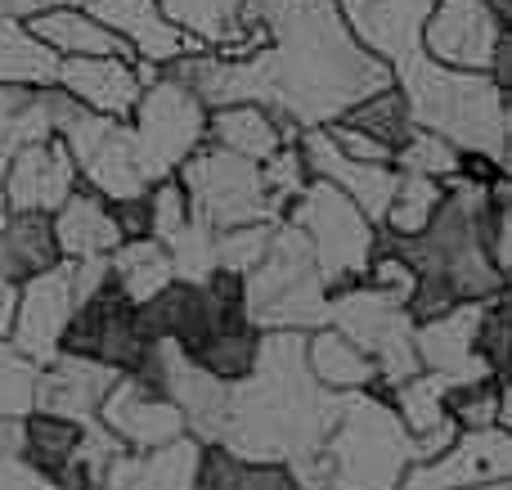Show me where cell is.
Instances as JSON below:
<instances>
[{
	"label": "cell",
	"instance_id": "1",
	"mask_svg": "<svg viewBox=\"0 0 512 490\" xmlns=\"http://www.w3.org/2000/svg\"><path fill=\"white\" fill-rule=\"evenodd\" d=\"M239 27L243 36L265 32L252 54L203 45L162 72L185 81L207 108L252 99L301 131L337 122L351 104L396 86L391 63L355 36L337 0H243Z\"/></svg>",
	"mask_w": 512,
	"mask_h": 490
},
{
	"label": "cell",
	"instance_id": "2",
	"mask_svg": "<svg viewBox=\"0 0 512 490\" xmlns=\"http://www.w3.org/2000/svg\"><path fill=\"white\" fill-rule=\"evenodd\" d=\"M342 410L346 396L324 387L310 369L306 333L270 329L261 333L248 374L230 378L216 446H225L239 459L301 468L324 450Z\"/></svg>",
	"mask_w": 512,
	"mask_h": 490
},
{
	"label": "cell",
	"instance_id": "3",
	"mask_svg": "<svg viewBox=\"0 0 512 490\" xmlns=\"http://www.w3.org/2000/svg\"><path fill=\"white\" fill-rule=\"evenodd\" d=\"M499 207L490 203V180H477L468 171L445 180V198L423 234H391L378 225V248L373 252H400L414 266V320L450 311L459 302H486L490 293L508 284L504 270L495 266L490 234H495Z\"/></svg>",
	"mask_w": 512,
	"mask_h": 490
},
{
	"label": "cell",
	"instance_id": "4",
	"mask_svg": "<svg viewBox=\"0 0 512 490\" xmlns=\"http://www.w3.org/2000/svg\"><path fill=\"white\" fill-rule=\"evenodd\" d=\"M144 320L158 338H171L189 360L221 378H243L261 347V329L252 324L243 297V275L234 270H216L198 284L176 279L153 302H144Z\"/></svg>",
	"mask_w": 512,
	"mask_h": 490
},
{
	"label": "cell",
	"instance_id": "5",
	"mask_svg": "<svg viewBox=\"0 0 512 490\" xmlns=\"http://www.w3.org/2000/svg\"><path fill=\"white\" fill-rule=\"evenodd\" d=\"M414 468V432L391 396L351 392L337 428L310 464L292 468L297 490H400Z\"/></svg>",
	"mask_w": 512,
	"mask_h": 490
},
{
	"label": "cell",
	"instance_id": "6",
	"mask_svg": "<svg viewBox=\"0 0 512 490\" xmlns=\"http://www.w3.org/2000/svg\"><path fill=\"white\" fill-rule=\"evenodd\" d=\"M396 86L405 90L409 113L418 126L445 135L463 153L499 158L504 153V104L508 95L490 72H463L450 63H436L432 54H418L396 72Z\"/></svg>",
	"mask_w": 512,
	"mask_h": 490
},
{
	"label": "cell",
	"instance_id": "7",
	"mask_svg": "<svg viewBox=\"0 0 512 490\" xmlns=\"http://www.w3.org/2000/svg\"><path fill=\"white\" fill-rule=\"evenodd\" d=\"M243 297H248V315L261 333L270 329L315 333L319 324H328L333 288H328L324 270H319L310 239L288 216L274 225L265 257L243 275Z\"/></svg>",
	"mask_w": 512,
	"mask_h": 490
},
{
	"label": "cell",
	"instance_id": "8",
	"mask_svg": "<svg viewBox=\"0 0 512 490\" xmlns=\"http://www.w3.org/2000/svg\"><path fill=\"white\" fill-rule=\"evenodd\" d=\"M162 338L149 329L144 306L117 288L113 275H104L86 297L77 302L68 329H63V351L72 356L99 360V365L117 369L126 378H140L153 387V369H158Z\"/></svg>",
	"mask_w": 512,
	"mask_h": 490
},
{
	"label": "cell",
	"instance_id": "9",
	"mask_svg": "<svg viewBox=\"0 0 512 490\" xmlns=\"http://www.w3.org/2000/svg\"><path fill=\"white\" fill-rule=\"evenodd\" d=\"M292 225H301V234L310 239L315 248V261L324 270L328 288H346V284H360L373 266V248H378V225L364 216V207L355 203L351 194L333 185V180H319L310 176L306 189L288 203Z\"/></svg>",
	"mask_w": 512,
	"mask_h": 490
},
{
	"label": "cell",
	"instance_id": "10",
	"mask_svg": "<svg viewBox=\"0 0 512 490\" xmlns=\"http://www.w3.org/2000/svg\"><path fill=\"white\" fill-rule=\"evenodd\" d=\"M328 324L373 356L382 396L423 369L418 365V347H414L418 320H414V311H409V302L387 293V288H373L369 279L346 284L328 297Z\"/></svg>",
	"mask_w": 512,
	"mask_h": 490
},
{
	"label": "cell",
	"instance_id": "11",
	"mask_svg": "<svg viewBox=\"0 0 512 490\" xmlns=\"http://www.w3.org/2000/svg\"><path fill=\"white\" fill-rule=\"evenodd\" d=\"M180 185L189 194V212L212 230H234V225L256 221H279L270 189H265V167L252 158L221 149V144L203 140L185 162H180Z\"/></svg>",
	"mask_w": 512,
	"mask_h": 490
},
{
	"label": "cell",
	"instance_id": "12",
	"mask_svg": "<svg viewBox=\"0 0 512 490\" xmlns=\"http://www.w3.org/2000/svg\"><path fill=\"white\" fill-rule=\"evenodd\" d=\"M108 275V257L99 261H68L41 270V275L18 284V311H14V329L9 342L23 351L32 365H50L63 351V329H68L77 302Z\"/></svg>",
	"mask_w": 512,
	"mask_h": 490
},
{
	"label": "cell",
	"instance_id": "13",
	"mask_svg": "<svg viewBox=\"0 0 512 490\" xmlns=\"http://www.w3.org/2000/svg\"><path fill=\"white\" fill-rule=\"evenodd\" d=\"M207 113L212 108L185 86L171 72H158V77L144 86L135 113L126 117L135 135V149H140V162L149 171V180L176 176L180 162L207 140Z\"/></svg>",
	"mask_w": 512,
	"mask_h": 490
},
{
	"label": "cell",
	"instance_id": "14",
	"mask_svg": "<svg viewBox=\"0 0 512 490\" xmlns=\"http://www.w3.org/2000/svg\"><path fill=\"white\" fill-rule=\"evenodd\" d=\"M81 185V171L63 135H32L18 140L5 158V176H0V207H18V212H59L68 194Z\"/></svg>",
	"mask_w": 512,
	"mask_h": 490
},
{
	"label": "cell",
	"instance_id": "15",
	"mask_svg": "<svg viewBox=\"0 0 512 490\" xmlns=\"http://www.w3.org/2000/svg\"><path fill=\"white\" fill-rule=\"evenodd\" d=\"M499 482H512V432L490 423V428H463L454 446L432 464H414L400 490H468Z\"/></svg>",
	"mask_w": 512,
	"mask_h": 490
},
{
	"label": "cell",
	"instance_id": "16",
	"mask_svg": "<svg viewBox=\"0 0 512 490\" xmlns=\"http://www.w3.org/2000/svg\"><path fill=\"white\" fill-rule=\"evenodd\" d=\"M499 36L504 27H499L495 0H436L423 27V50L450 68L490 72Z\"/></svg>",
	"mask_w": 512,
	"mask_h": 490
},
{
	"label": "cell",
	"instance_id": "17",
	"mask_svg": "<svg viewBox=\"0 0 512 490\" xmlns=\"http://www.w3.org/2000/svg\"><path fill=\"white\" fill-rule=\"evenodd\" d=\"M158 63L144 59H126V54H77V59L59 63V81L72 99H81L86 108L104 117H131L135 104H140L144 86L158 77Z\"/></svg>",
	"mask_w": 512,
	"mask_h": 490
},
{
	"label": "cell",
	"instance_id": "18",
	"mask_svg": "<svg viewBox=\"0 0 512 490\" xmlns=\"http://www.w3.org/2000/svg\"><path fill=\"white\" fill-rule=\"evenodd\" d=\"M99 423H104L126 450H158L189 432L185 414H180V405L171 401V396H162L158 387L140 383V378H126V374L117 378V383L108 387V396L99 401Z\"/></svg>",
	"mask_w": 512,
	"mask_h": 490
},
{
	"label": "cell",
	"instance_id": "19",
	"mask_svg": "<svg viewBox=\"0 0 512 490\" xmlns=\"http://www.w3.org/2000/svg\"><path fill=\"white\" fill-rule=\"evenodd\" d=\"M297 149H301V158H306L310 176L333 180L342 194H351L355 203L364 207V216H369L373 225L387 221L400 167H391V162H360V158H351V153H342V144L328 135V126H306Z\"/></svg>",
	"mask_w": 512,
	"mask_h": 490
},
{
	"label": "cell",
	"instance_id": "20",
	"mask_svg": "<svg viewBox=\"0 0 512 490\" xmlns=\"http://www.w3.org/2000/svg\"><path fill=\"white\" fill-rule=\"evenodd\" d=\"M477 329H481V302H459L450 311L432 315V320H418L414 329L418 365L427 374H441L450 387L495 378V369L477 351Z\"/></svg>",
	"mask_w": 512,
	"mask_h": 490
},
{
	"label": "cell",
	"instance_id": "21",
	"mask_svg": "<svg viewBox=\"0 0 512 490\" xmlns=\"http://www.w3.org/2000/svg\"><path fill=\"white\" fill-rule=\"evenodd\" d=\"M86 9L131 45L135 59L158 63V68L176 63L180 54L203 50L198 36H189L185 27L171 23L167 9H162V0H86Z\"/></svg>",
	"mask_w": 512,
	"mask_h": 490
},
{
	"label": "cell",
	"instance_id": "22",
	"mask_svg": "<svg viewBox=\"0 0 512 490\" xmlns=\"http://www.w3.org/2000/svg\"><path fill=\"white\" fill-rule=\"evenodd\" d=\"M117 369L99 365V360L72 356V351H59L50 365L36 378V410L50 414H68V419H99V401L108 396V387L117 383Z\"/></svg>",
	"mask_w": 512,
	"mask_h": 490
},
{
	"label": "cell",
	"instance_id": "23",
	"mask_svg": "<svg viewBox=\"0 0 512 490\" xmlns=\"http://www.w3.org/2000/svg\"><path fill=\"white\" fill-rule=\"evenodd\" d=\"M198 450H203V441L194 432L158 450H122L108 464L104 490H194Z\"/></svg>",
	"mask_w": 512,
	"mask_h": 490
},
{
	"label": "cell",
	"instance_id": "24",
	"mask_svg": "<svg viewBox=\"0 0 512 490\" xmlns=\"http://www.w3.org/2000/svg\"><path fill=\"white\" fill-rule=\"evenodd\" d=\"M54 239H59V252L68 261H99L113 257L126 234L117 225L113 203L104 194H95L90 185H77L68 194V203L54 212Z\"/></svg>",
	"mask_w": 512,
	"mask_h": 490
},
{
	"label": "cell",
	"instance_id": "25",
	"mask_svg": "<svg viewBox=\"0 0 512 490\" xmlns=\"http://www.w3.org/2000/svg\"><path fill=\"white\" fill-rule=\"evenodd\" d=\"M207 140L221 144V149L239 153V158L265 162L283 149V144H297L301 140V126L283 122L279 113H270L265 104H221L207 113Z\"/></svg>",
	"mask_w": 512,
	"mask_h": 490
},
{
	"label": "cell",
	"instance_id": "26",
	"mask_svg": "<svg viewBox=\"0 0 512 490\" xmlns=\"http://www.w3.org/2000/svg\"><path fill=\"white\" fill-rule=\"evenodd\" d=\"M63 252L54 239V216L50 212H18V207H0V275L14 284L41 275V270L59 266Z\"/></svg>",
	"mask_w": 512,
	"mask_h": 490
},
{
	"label": "cell",
	"instance_id": "27",
	"mask_svg": "<svg viewBox=\"0 0 512 490\" xmlns=\"http://www.w3.org/2000/svg\"><path fill=\"white\" fill-rule=\"evenodd\" d=\"M27 27H32V32L41 36L45 45H54L63 59H77V54H126V59H135L131 45H126L122 36L113 32V27L99 23V18L90 14L86 5L45 9V14L27 18Z\"/></svg>",
	"mask_w": 512,
	"mask_h": 490
},
{
	"label": "cell",
	"instance_id": "28",
	"mask_svg": "<svg viewBox=\"0 0 512 490\" xmlns=\"http://www.w3.org/2000/svg\"><path fill=\"white\" fill-rule=\"evenodd\" d=\"M306 356L310 369L324 387L351 396V392H378V365L364 347H355L346 333H337L333 324H319L315 333H306Z\"/></svg>",
	"mask_w": 512,
	"mask_h": 490
},
{
	"label": "cell",
	"instance_id": "29",
	"mask_svg": "<svg viewBox=\"0 0 512 490\" xmlns=\"http://www.w3.org/2000/svg\"><path fill=\"white\" fill-rule=\"evenodd\" d=\"M63 54L45 45L41 36L27 27V18L0 14V86L9 90H36L59 81Z\"/></svg>",
	"mask_w": 512,
	"mask_h": 490
},
{
	"label": "cell",
	"instance_id": "30",
	"mask_svg": "<svg viewBox=\"0 0 512 490\" xmlns=\"http://www.w3.org/2000/svg\"><path fill=\"white\" fill-rule=\"evenodd\" d=\"M108 275L117 279L131 302H153L162 288L176 284V261H171L167 243L153 239V234H140V239H122L117 252L108 257Z\"/></svg>",
	"mask_w": 512,
	"mask_h": 490
},
{
	"label": "cell",
	"instance_id": "31",
	"mask_svg": "<svg viewBox=\"0 0 512 490\" xmlns=\"http://www.w3.org/2000/svg\"><path fill=\"white\" fill-rule=\"evenodd\" d=\"M194 490H297L288 464H261V459H239L216 441H203L198 450Z\"/></svg>",
	"mask_w": 512,
	"mask_h": 490
},
{
	"label": "cell",
	"instance_id": "32",
	"mask_svg": "<svg viewBox=\"0 0 512 490\" xmlns=\"http://www.w3.org/2000/svg\"><path fill=\"white\" fill-rule=\"evenodd\" d=\"M337 122H346V126H360V131H369L373 140H382V144H391V149H400V144L414 135V113H409V99H405V90L400 86H387V90H378V95H369V99H360V104H351Z\"/></svg>",
	"mask_w": 512,
	"mask_h": 490
},
{
	"label": "cell",
	"instance_id": "33",
	"mask_svg": "<svg viewBox=\"0 0 512 490\" xmlns=\"http://www.w3.org/2000/svg\"><path fill=\"white\" fill-rule=\"evenodd\" d=\"M445 198V180L436 176H418V171H400L396 180V194H391V207H387V221H382V230L391 234H423L427 221L436 216V207H441Z\"/></svg>",
	"mask_w": 512,
	"mask_h": 490
},
{
	"label": "cell",
	"instance_id": "34",
	"mask_svg": "<svg viewBox=\"0 0 512 490\" xmlns=\"http://www.w3.org/2000/svg\"><path fill=\"white\" fill-rule=\"evenodd\" d=\"M391 405H396V414L405 419V428L414 432H427L436 428V423L450 419V410H445V396H450V383H445L441 374H427V369H418L414 378H405V383L391 387Z\"/></svg>",
	"mask_w": 512,
	"mask_h": 490
},
{
	"label": "cell",
	"instance_id": "35",
	"mask_svg": "<svg viewBox=\"0 0 512 490\" xmlns=\"http://www.w3.org/2000/svg\"><path fill=\"white\" fill-rule=\"evenodd\" d=\"M463 158H468V153H463L459 144H450L445 135L427 131V126H414V135L396 149V167L400 171H418V176H436V180L459 176Z\"/></svg>",
	"mask_w": 512,
	"mask_h": 490
},
{
	"label": "cell",
	"instance_id": "36",
	"mask_svg": "<svg viewBox=\"0 0 512 490\" xmlns=\"http://www.w3.org/2000/svg\"><path fill=\"white\" fill-rule=\"evenodd\" d=\"M477 351L486 356V365L495 369V378H508V369H512V279L481 302Z\"/></svg>",
	"mask_w": 512,
	"mask_h": 490
},
{
	"label": "cell",
	"instance_id": "37",
	"mask_svg": "<svg viewBox=\"0 0 512 490\" xmlns=\"http://www.w3.org/2000/svg\"><path fill=\"white\" fill-rule=\"evenodd\" d=\"M167 252H171V261H176V279H189V284H198V279L221 270V261H216V230L203 225L198 216L176 239H167Z\"/></svg>",
	"mask_w": 512,
	"mask_h": 490
},
{
	"label": "cell",
	"instance_id": "38",
	"mask_svg": "<svg viewBox=\"0 0 512 490\" xmlns=\"http://www.w3.org/2000/svg\"><path fill=\"white\" fill-rule=\"evenodd\" d=\"M36 378L41 365L23 356L9 338H0V414H27L36 405Z\"/></svg>",
	"mask_w": 512,
	"mask_h": 490
},
{
	"label": "cell",
	"instance_id": "39",
	"mask_svg": "<svg viewBox=\"0 0 512 490\" xmlns=\"http://www.w3.org/2000/svg\"><path fill=\"white\" fill-rule=\"evenodd\" d=\"M283 221V216H279ZM279 221H256V225H234V230H216V261L221 270H234V275H248L256 261L270 248V234Z\"/></svg>",
	"mask_w": 512,
	"mask_h": 490
},
{
	"label": "cell",
	"instance_id": "40",
	"mask_svg": "<svg viewBox=\"0 0 512 490\" xmlns=\"http://www.w3.org/2000/svg\"><path fill=\"white\" fill-rule=\"evenodd\" d=\"M445 410H450V419L459 423V428H490V423H499V378L450 387Z\"/></svg>",
	"mask_w": 512,
	"mask_h": 490
},
{
	"label": "cell",
	"instance_id": "41",
	"mask_svg": "<svg viewBox=\"0 0 512 490\" xmlns=\"http://www.w3.org/2000/svg\"><path fill=\"white\" fill-rule=\"evenodd\" d=\"M189 221H194V212H189V194H185V185H180V176L158 180V185L149 189V234L167 243V239H176Z\"/></svg>",
	"mask_w": 512,
	"mask_h": 490
},
{
	"label": "cell",
	"instance_id": "42",
	"mask_svg": "<svg viewBox=\"0 0 512 490\" xmlns=\"http://www.w3.org/2000/svg\"><path fill=\"white\" fill-rule=\"evenodd\" d=\"M261 167H265V189H270L274 207H279V212H288V203L301 194V189H306V180H310L301 149H297V144H283V149L274 153V158H265Z\"/></svg>",
	"mask_w": 512,
	"mask_h": 490
},
{
	"label": "cell",
	"instance_id": "43",
	"mask_svg": "<svg viewBox=\"0 0 512 490\" xmlns=\"http://www.w3.org/2000/svg\"><path fill=\"white\" fill-rule=\"evenodd\" d=\"M369 279L373 288H387V293L405 297V302H414V288H418V275L414 266H409L400 252H373V266H369Z\"/></svg>",
	"mask_w": 512,
	"mask_h": 490
},
{
	"label": "cell",
	"instance_id": "44",
	"mask_svg": "<svg viewBox=\"0 0 512 490\" xmlns=\"http://www.w3.org/2000/svg\"><path fill=\"white\" fill-rule=\"evenodd\" d=\"M328 135H333L337 144H342V153H351V158L360 162H391L396 167V149L382 140H373L369 131H360V126H346V122H328Z\"/></svg>",
	"mask_w": 512,
	"mask_h": 490
},
{
	"label": "cell",
	"instance_id": "45",
	"mask_svg": "<svg viewBox=\"0 0 512 490\" xmlns=\"http://www.w3.org/2000/svg\"><path fill=\"white\" fill-rule=\"evenodd\" d=\"M459 423L454 419H445V423H436V428H427V432H418L414 437V464H432V459H441L445 450L454 446V437H459Z\"/></svg>",
	"mask_w": 512,
	"mask_h": 490
},
{
	"label": "cell",
	"instance_id": "46",
	"mask_svg": "<svg viewBox=\"0 0 512 490\" xmlns=\"http://www.w3.org/2000/svg\"><path fill=\"white\" fill-rule=\"evenodd\" d=\"M490 252H495V266L504 270V279H512V216L499 212L495 234H490Z\"/></svg>",
	"mask_w": 512,
	"mask_h": 490
},
{
	"label": "cell",
	"instance_id": "47",
	"mask_svg": "<svg viewBox=\"0 0 512 490\" xmlns=\"http://www.w3.org/2000/svg\"><path fill=\"white\" fill-rule=\"evenodd\" d=\"M59 5H86V0H0V14L32 18V14H45V9H59Z\"/></svg>",
	"mask_w": 512,
	"mask_h": 490
},
{
	"label": "cell",
	"instance_id": "48",
	"mask_svg": "<svg viewBox=\"0 0 512 490\" xmlns=\"http://www.w3.org/2000/svg\"><path fill=\"white\" fill-rule=\"evenodd\" d=\"M490 77H495L499 90L512 99V32L499 36V50H495V68H490Z\"/></svg>",
	"mask_w": 512,
	"mask_h": 490
},
{
	"label": "cell",
	"instance_id": "49",
	"mask_svg": "<svg viewBox=\"0 0 512 490\" xmlns=\"http://www.w3.org/2000/svg\"><path fill=\"white\" fill-rule=\"evenodd\" d=\"M14 311H18V284L9 275H0V338H9V329H14Z\"/></svg>",
	"mask_w": 512,
	"mask_h": 490
},
{
	"label": "cell",
	"instance_id": "50",
	"mask_svg": "<svg viewBox=\"0 0 512 490\" xmlns=\"http://www.w3.org/2000/svg\"><path fill=\"white\" fill-rule=\"evenodd\" d=\"M490 203H495L504 216H512V176H504V171L490 180Z\"/></svg>",
	"mask_w": 512,
	"mask_h": 490
},
{
	"label": "cell",
	"instance_id": "51",
	"mask_svg": "<svg viewBox=\"0 0 512 490\" xmlns=\"http://www.w3.org/2000/svg\"><path fill=\"white\" fill-rule=\"evenodd\" d=\"M499 428L512 432V378H499Z\"/></svg>",
	"mask_w": 512,
	"mask_h": 490
},
{
	"label": "cell",
	"instance_id": "52",
	"mask_svg": "<svg viewBox=\"0 0 512 490\" xmlns=\"http://www.w3.org/2000/svg\"><path fill=\"white\" fill-rule=\"evenodd\" d=\"M495 14H499V27L512 32V0H495Z\"/></svg>",
	"mask_w": 512,
	"mask_h": 490
},
{
	"label": "cell",
	"instance_id": "53",
	"mask_svg": "<svg viewBox=\"0 0 512 490\" xmlns=\"http://www.w3.org/2000/svg\"><path fill=\"white\" fill-rule=\"evenodd\" d=\"M495 167L504 171V176H512V149H508V144H504V153H499V158H495Z\"/></svg>",
	"mask_w": 512,
	"mask_h": 490
},
{
	"label": "cell",
	"instance_id": "54",
	"mask_svg": "<svg viewBox=\"0 0 512 490\" xmlns=\"http://www.w3.org/2000/svg\"><path fill=\"white\" fill-rule=\"evenodd\" d=\"M504 144H508V149H512V99H508V104H504Z\"/></svg>",
	"mask_w": 512,
	"mask_h": 490
},
{
	"label": "cell",
	"instance_id": "55",
	"mask_svg": "<svg viewBox=\"0 0 512 490\" xmlns=\"http://www.w3.org/2000/svg\"><path fill=\"white\" fill-rule=\"evenodd\" d=\"M504 490H512V482H508V486H504Z\"/></svg>",
	"mask_w": 512,
	"mask_h": 490
},
{
	"label": "cell",
	"instance_id": "56",
	"mask_svg": "<svg viewBox=\"0 0 512 490\" xmlns=\"http://www.w3.org/2000/svg\"><path fill=\"white\" fill-rule=\"evenodd\" d=\"M95 490H104V486H95Z\"/></svg>",
	"mask_w": 512,
	"mask_h": 490
},
{
	"label": "cell",
	"instance_id": "57",
	"mask_svg": "<svg viewBox=\"0 0 512 490\" xmlns=\"http://www.w3.org/2000/svg\"><path fill=\"white\" fill-rule=\"evenodd\" d=\"M508 378H512V369H508Z\"/></svg>",
	"mask_w": 512,
	"mask_h": 490
}]
</instances>
